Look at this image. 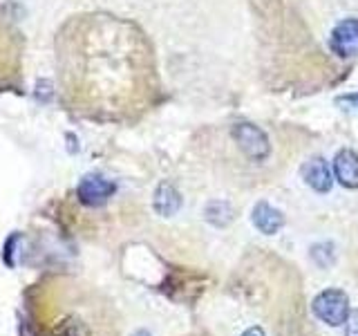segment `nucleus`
<instances>
[{
	"instance_id": "f257e3e1",
	"label": "nucleus",
	"mask_w": 358,
	"mask_h": 336,
	"mask_svg": "<svg viewBox=\"0 0 358 336\" xmlns=\"http://www.w3.org/2000/svg\"><path fill=\"white\" fill-rule=\"evenodd\" d=\"M61 92L70 110L94 119H126L148 106L155 65L145 34L130 20L83 14L56 38Z\"/></svg>"
},
{
	"instance_id": "f03ea898",
	"label": "nucleus",
	"mask_w": 358,
	"mask_h": 336,
	"mask_svg": "<svg viewBox=\"0 0 358 336\" xmlns=\"http://www.w3.org/2000/svg\"><path fill=\"white\" fill-rule=\"evenodd\" d=\"M38 336H115L108 307L78 287H50L34 305Z\"/></svg>"
},
{
	"instance_id": "7ed1b4c3",
	"label": "nucleus",
	"mask_w": 358,
	"mask_h": 336,
	"mask_svg": "<svg viewBox=\"0 0 358 336\" xmlns=\"http://www.w3.org/2000/svg\"><path fill=\"white\" fill-rule=\"evenodd\" d=\"M22 36L3 9H0V85L14 83L20 76Z\"/></svg>"
},
{
	"instance_id": "20e7f679",
	"label": "nucleus",
	"mask_w": 358,
	"mask_h": 336,
	"mask_svg": "<svg viewBox=\"0 0 358 336\" xmlns=\"http://www.w3.org/2000/svg\"><path fill=\"white\" fill-rule=\"evenodd\" d=\"M311 309L322 323L338 328V325H345L347 316H350V298L343 289H324L313 298Z\"/></svg>"
},
{
	"instance_id": "39448f33",
	"label": "nucleus",
	"mask_w": 358,
	"mask_h": 336,
	"mask_svg": "<svg viewBox=\"0 0 358 336\" xmlns=\"http://www.w3.org/2000/svg\"><path fill=\"white\" fill-rule=\"evenodd\" d=\"M231 134L242 155L251 162H264L268 155H271V144L264 134L262 128L253 126V123H235L231 128Z\"/></svg>"
},
{
	"instance_id": "423d86ee",
	"label": "nucleus",
	"mask_w": 358,
	"mask_h": 336,
	"mask_svg": "<svg viewBox=\"0 0 358 336\" xmlns=\"http://www.w3.org/2000/svg\"><path fill=\"white\" fill-rule=\"evenodd\" d=\"M329 48L341 59H352L358 54V18H345L334 27Z\"/></svg>"
},
{
	"instance_id": "0eeeda50",
	"label": "nucleus",
	"mask_w": 358,
	"mask_h": 336,
	"mask_svg": "<svg viewBox=\"0 0 358 336\" xmlns=\"http://www.w3.org/2000/svg\"><path fill=\"white\" fill-rule=\"evenodd\" d=\"M112 193H115V184L99 175H87L83 177V182L78 184V197H81L83 204H90V206L103 204V202H108V197H112Z\"/></svg>"
},
{
	"instance_id": "6e6552de",
	"label": "nucleus",
	"mask_w": 358,
	"mask_h": 336,
	"mask_svg": "<svg viewBox=\"0 0 358 336\" xmlns=\"http://www.w3.org/2000/svg\"><path fill=\"white\" fill-rule=\"evenodd\" d=\"M334 173L345 188H358V153L352 148L338 150L334 157Z\"/></svg>"
},
{
	"instance_id": "1a4fd4ad",
	"label": "nucleus",
	"mask_w": 358,
	"mask_h": 336,
	"mask_svg": "<svg viewBox=\"0 0 358 336\" xmlns=\"http://www.w3.org/2000/svg\"><path fill=\"white\" fill-rule=\"evenodd\" d=\"M302 179L316 190V193H327L331 188V171L322 157H313L302 166Z\"/></svg>"
},
{
	"instance_id": "9d476101",
	"label": "nucleus",
	"mask_w": 358,
	"mask_h": 336,
	"mask_svg": "<svg viewBox=\"0 0 358 336\" xmlns=\"http://www.w3.org/2000/svg\"><path fill=\"white\" fill-rule=\"evenodd\" d=\"M253 224L260 233L273 235L282 229L285 216L278 209H273L271 204H266V202H257L255 209H253Z\"/></svg>"
},
{
	"instance_id": "9b49d317",
	"label": "nucleus",
	"mask_w": 358,
	"mask_h": 336,
	"mask_svg": "<svg viewBox=\"0 0 358 336\" xmlns=\"http://www.w3.org/2000/svg\"><path fill=\"white\" fill-rule=\"evenodd\" d=\"M182 206V197L175 190L173 184H162L155 193V211L164 218H171Z\"/></svg>"
},
{
	"instance_id": "f8f14e48",
	"label": "nucleus",
	"mask_w": 358,
	"mask_h": 336,
	"mask_svg": "<svg viewBox=\"0 0 358 336\" xmlns=\"http://www.w3.org/2000/svg\"><path fill=\"white\" fill-rule=\"evenodd\" d=\"M204 218L213 224V227H227L233 220V209L229 202L224 200H213L204 209Z\"/></svg>"
},
{
	"instance_id": "ddd939ff",
	"label": "nucleus",
	"mask_w": 358,
	"mask_h": 336,
	"mask_svg": "<svg viewBox=\"0 0 358 336\" xmlns=\"http://www.w3.org/2000/svg\"><path fill=\"white\" fill-rule=\"evenodd\" d=\"M311 258L316 260L318 267H329V265H334L331 244H316V246L311 249Z\"/></svg>"
},
{
	"instance_id": "4468645a",
	"label": "nucleus",
	"mask_w": 358,
	"mask_h": 336,
	"mask_svg": "<svg viewBox=\"0 0 358 336\" xmlns=\"http://www.w3.org/2000/svg\"><path fill=\"white\" fill-rule=\"evenodd\" d=\"M345 336H358V309L350 312V316L345 321Z\"/></svg>"
},
{
	"instance_id": "2eb2a0df",
	"label": "nucleus",
	"mask_w": 358,
	"mask_h": 336,
	"mask_svg": "<svg viewBox=\"0 0 358 336\" xmlns=\"http://www.w3.org/2000/svg\"><path fill=\"white\" fill-rule=\"evenodd\" d=\"M240 336H266V332L262 330V325H249Z\"/></svg>"
},
{
	"instance_id": "dca6fc26",
	"label": "nucleus",
	"mask_w": 358,
	"mask_h": 336,
	"mask_svg": "<svg viewBox=\"0 0 358 336\" xmlns=\"http://www.w3.org/2000/svg\"><path fill=\"white\" fill-rule=\"evenodd\" d=\"M338 104L343 106H352V108H358V92L356 94H347V97H341Z\"/></svg>"
},
{
	"instance_id": "f3484780",
	"label": "nucleus",
	"mask_w": 358,
	"mask_h": 336,
	"mask_svg": "<svg viewBox=\"0 0 358 336\" xmlns=\"http://www.w3.org/2000/svg\"><path fill=\"white\" fill-rule=\"evenodd\" d=\"M134 336H148V334H145V332H139V334H134Z\"/></svg>"
},
{
	"instance_id": "a211bd4d",
	"label": "nucleus",
	"mask_w": 358,
	"mask_h": 336,
	"mask_svg": "<svg viewBox=\"0 0 358 336\" xmlns=\"http://www.w3.org/2000/svg\"><path fill=\"white\" fill-rule=\"evenodd\" d=\"M199 336H208V334H199Z\"/></svg>"
}]
</instances>
